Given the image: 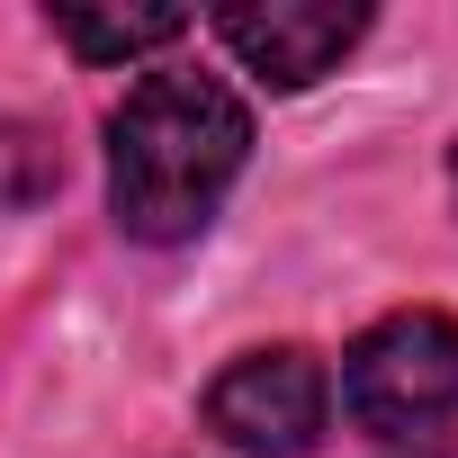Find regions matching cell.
<instances>
[{"mask_svg": "<svg viewBox=\"0 0 458 458\" xmlns=\"http://www.w3.org/2000/svg\"><path fill=\"white\" fill-rule=\"evenodd\" d=\"M252 162V108L216 72H144L108 117V207L135 243H189Z\"/></svg>", "mask_w": 458, "mask_h": 458, "instance_id": "6da1fadb", "label": "cell"}, {"mask_svg": "<svg viewBox=\"0 0 458 458\" xmlns=\"http://www.w3.org/2000/svg\"><path fill=\"white\" fill-rule=\"evenodd\" d=\"M342 413L369 440H431L440 422H458V315L440 306H404L386 324H369L342 360Z\"/></svg>", "mask_w": 458, "mask_h": 458, "instance_id": "7a4b0ae2", "label": "cell"}, {"mask_svg": "<svg viewBox=\"0 0 458 458\" xmlns=\"http://www.w3.org/2000/svg\"><path fill=\"white\" fill-rule=\"evenodd\" d=\"M324 422H333V377L297 342L243 351L234 369H216V386H207V431L234 458H315Z\"/></svg>", "mask_w": 458, "mask_h": 458, "instance_id": "3957f363", "label": "cell"}, {"mask_svg": "<svg viewBox=\"0 0 458 458\" xmlns=\"http://www.w3.org/2000/svg\"><path fill=\"white\" fill-rule=\"evenodd\" d=\"M216 37L234 46V64L270 90H315L360 37H369V10L360 0H234L216 10Z\"/></svg>", "mask_w": 458, "mask_h": 458, "instance_id": "277c9868", "label": "cell"}, {"mask_svg": "<svg viewBox=\"0 0 458 458\" xmlns=\"http://www.w3.org/2000/svg\"><path fill=\"white\" fill-rule=\"evenodd\" d=\"M55 37L81 55V64H135L171 37H189V10H162V0H144V10H99V0H55Z\"/></svg>", "mask_w": 458, "mask_h": 458, "instance_id": "5b68a950", "label": "cell"}, {"mask_svg": "<svg viewBox=\"0 0 458 458\" xmlns=\"http://www.w3.org/2000/svg\"><path fill=\"white\" fill-rule=\"evenodd\" d=\"M55 180H64V153H55L37 126L0 117V207H37Z\"/></svg>", "mask_w": 458, "mask_h": 458, "instance_id": "8992f818", "label": "cell"}, {"mask_svg": "<svg viewBox=\"0 0 458 458\" xmlns=\"http://www.w3.org/2000/svg\"><path fill=\"white\" fill-rule=\"evenodd\" d=\"M449 198H458V144H449Z\"/></svg>", "mask_w": 458, "mask_h": 458, "instance_id": "52a82bcc", "label": "cell"}]
</instances>
